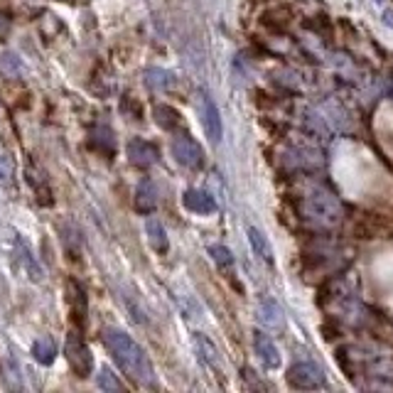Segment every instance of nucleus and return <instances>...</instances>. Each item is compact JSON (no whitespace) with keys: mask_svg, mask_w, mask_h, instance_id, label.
<instances>
[{"mask_svg":"<svg viewBox=\"0 0 393 393\" xmlns=\"http://www.w3.org/2000/svg\"><path fill=\"white\" fill-rule=\"evenodd\" d=\"M62 241H64L66 248L71 251V258H76V253H79V246H81V238H79V231H76L74 224H66V227L62 229Z\"/></svg>","mask_w":393,"mask_h":393,"instance_id":"19","label":"nucleus"},{"mask_svg":"<svg viewBox=\"0 0 393 393\" xmlns=\"http://www.w3.org/2000/svg\"><path fill=\"white\" fill-rule=\"evenodd\" d=\"M10 32V17L6 15V10H0V40Z\"/></svg>","mask_w":393,"mask_h":393,"instance_id":"24","label":"nucleus"},{"mask_svg":"<svg viewBox=\"0 0 393 393\" xmlns=\"http://www.w3.org/2000/svg\"><path fill=\"white\" fill-rule=\"evenodd\" d=\"M66 305H69L71 320H74L76 324H84L86 322V290L79 280H74V278L66 280Z\"/></svg>","mask_w":393,"mask_h":393,"instance_id":"5","label":"nucleus"},{"mask_svg":"<svg viewBox=\"0 0 393 393\" xmlns=\"http://www.w3.org/2000/svg\"><path fill=\"white\" fill-rule=\"evenodd\" d=\"M202 123H204V131H207L209 141L219 143L222 138V118H219V111L209 99H204V106H202Z\"/></svg>","mask_w":393,"mask_h":393,"instance_id":"7","label":"nucleus"},{"mask_svg":"<svg viewBox=\"0 0 393 393\" xmlns=\"http://www.w3.org/2000/svg\"><path fill=\"white\" fill-rule=\"evenodd\" d=\"M256 347H258V352H261V359L268 366H278V362H280V359H278V352L266 337H256Z\"/></svg>","mask_w":393,"mask_h":393,"instance_id":"18","label":"nucleus"},{"mask_svg":"<svg viewBox=\"0 0 393 393\" xmlns=\"http://www.w3.org/2000/svg\"><path fill=\"white\" fill-rule=\"evenodd\" d=\"M157 207V190L150 180H143L136 190V209L143 214H150Z\"/></svg>","mask_w":393,"mask_h":393,"instance_id":"8","label":"nucleus"},{"mask_svg":"<svg viewBox=\"0 0 393 393\" xmlns=\"http://www.w3.org/2000/svg\"><path fill=\"white\" fill-rule=\"evenodd\" d=\"M128 160L136 167H150L157 162V148L148 141H131L128 143Z\"/></svg>","mask_w":393,"mask_h":393,"instance_id":"6","label":"nucleus"},{"mask_svg":"<svg viewBox=\"0 0 393 393\" xmlns=\"http://www.w3.org/2000/svg\"><path fill=\"white\" fill-rule=\"evenodd\" d=\"M290 376H303V381H298V388H317L324 386V378L320 373V369L308 366V364H295L290 369Z\"/></svg>","mask_w":393,"mask_h":393,"instance_id":"10","label":"nucleus"},{"mask_svg":"<svg viewBox=\"0 0 393 393\" xmlns=\"http://www.w3.org/2000/svg\"><path fill=\"white\" fill-rule=\"evenodd\" d=\"M15 253H17V261H20L22 271H25V276L30 278L32 283L45 280V268H42V263L35 258L32 248L27 246V241H22V236L15 238Z\"/></svg>","mask_w":393,"mask_h":393,"instance_id":"4","label":"nucleus"},{"mask_svg":"<svg viewBox=\"0 0 393 393\" xmlns=\"http://www.w3.org/2000/svg\"><path fill=\"white\" fill-rule=\"evenodd\" d=\"M185 207L196 214H212L214 209H217L212 202V196L204 194V192H196V190H190L185 194Z\"/></svg>","mask_w":393,"mask_h":393,"instance_id":"11","label":"nucleus"},{"mask_svg":"<svg viewBox=\"0 0 393 393\" xmlns=\"http://www.w3.org/2000/svg\"><path fill=\"white\" fill-rule=\"evenodd\" d=\"M64 357H66V362H69L71 371H74L76 376H81V378L89 376L91 369H94V357H91L89 347L84 344V339H81V334L76 332V329H71V332L66 334Z\"/></svg>","mask_w":393,"mask_h":393,"instance_id":"2","label":"nucleus"},{"mask_svg":"<svg viewBox=\"0 0 393 393\" xmlns=\"http://www.w3.org/2000/svg\"><path fill=\"white\" fill-rule=\"evenodd\" d=\"M155 121L160 128L172 131V128H177V123H180V113L170 106H155Z\"/></svg>","mask_w":393,"mask_h":393,"instance_id":"15","label":"nucleus"},{"mask_svg":"<svg viewBox=\"0 0 393 393\" xmlns=\"http://www.w3.org/2000/svg\"><path fill=\"white\" fill-rule=\"evenodd\" d=\"M170 79H172V76L167 74V71H162V69H148L145 71V84L150 86V89H155V91L167 89V86H170Z\"/></svg>","mask_w":393,"mask_h":393,"instance_id":"17","label":"nucleus"},{"mask_svg":"<svg viewBox=\"0 0 393 393\" xmlns=\"http://www.w3.org/2000/svg\"><path fill=\"white\" fill-rule=\"evenodd\" d=\"M96 383H99V388H101V391H121V388H123V383L118 381L116 373H113L111 369H106V366L96 373Z\"/></svg>","mask_w":393,"mask_h":393,"instance_id":"16","label":"nucleus"},{"mask_svg":"<svg viewBox=\"0 0 393 393\" xmlns=\"http://www.w3.org/2000/svg\"><path fill=\"white\" fill-rule=\"evenodd\" d=\"M91 145L99 148V150L106 152V155H111L113 148H116V141H113V133L108 131V128L99 126L96 131H91Z\"/></svg>","mask_w":393,"mask_h":393,"instance_id":"14","label":"nucleus"},{"mask_svg":"<svg viewBox=\"0 0 393 393\" xmlns=\"http://www.w3.org/2000/svg\"><path fill=\"white\" fill-rule=\"evenodd\" d=\"M248 234H251V243H253V248H256V251L261 253V256L266 258V261H271V248L266 246V241H263L261 234H258L256 229H251V231H248Z\"/></svg>","mask_w":393,"mask_h":393,"instance_id":"21","label":"nucleus"},{"mask_svg":"<svg viewBox=\"0 0 393 393\" xmlns=\"http://www.w3.org/2000/svg\"><path fill=\"white\" fill-rule=\"evenodd\" d=\"M13 172H15V165L8 155H0V182H10Z\"/></svg>","mask_w":393,"mask_h":393,"instance_id":"22","label":"nucleus"},{"mask_svg":"<svg viewBox=\"0 0 393 393\" xmlns=\"http://www.w3.org/2000/svg\"><path fill=\"white\" fill-rule=\"evenodd\" d=\"M145 234H148V241L150 246L155 248L157 253H165L167 251V234L162 229V224L157 219H148L145 222Z\"/></svg>","mask_w":393,"mask_h":393,"instance_id":"13","label":"nucleus"},{"mask_svg":"<svg viewBox=\"0 0 393 393\" xmlns=\"http://www.w3.org/2000/svg\"><path fill=\"white\" fill-rule=\"evenodd\" d=\"M32 357H35V362L42 364V366H50V364L57 359V342L50 337V334L35 339V344H32Z\"/></svg>","mask_w":393,"mask_h":393,"instance_id":"9","label":"nucleus"},{"mask_svg":"<svg viewBox=\"0 0 393 393\" xmlns=\"http://www.w3.org/2000/svg\"><path fill=\"white\" fill-rule=\"evenodd\" d=\"M194 347L196 349H204V362H209V364L217 362V349H214L204 337H199V334H196V337H194Z\"/></svg>","mask_w":393,"mask_h":393,"instance_id":"20","label":"nucleus"},{"mask_svg":"<svg viewBox=\"0 0 393 393\" xmlns=\"http://www.w3.org/2000/svg\"><path fill=\"white\" fill-rule=\"evenodd\" d=\"M209 253H212V258L219 263V266H231V253H229L224 246H212Z\"/></svg>","mask_w":393,"mask_h":393,"instance_id":"23","label":"nucleus"},{"mask_svg":"<svg viewBox=\"0 0 393 393\" xmlns=\"http://www.w3.org/2000/svg\"><path fill=\"white\" fill-rule=\"evenodd\" d=\"M101 342L106 347V352L111 354V359L116 362V366L133 383H138V386H152V381H155L152 364L148 359V354L143 352V347L131 334L116 327H106L101 332Z\"/></svg>","mask_w":393,"mask_h":393,"instance_id":"1","label":"nucleus"},{"mask_svg":"<svg viewBox=\"0 0 393 393\" xmlns=\"http://www.w3.org/2000/svg\"><path fill=\"white\" fill-rule=\"evenodd\" d=\"M172 155H175L177 162L185 165V167H199L204 162L202 148L196 145V143L187 136L175 138V143H172Z\"/></svg>","mask_w":393,"mask_h":393,"instance_id":"3","label":"nucleus"},{"mask_svg":"<svg viewBox=\"0 0 393 393\" xmlns=\"http://www.w3.org/2000/svg\"><path fill=\"white\" fill-rule=\"evenodd\" d=\"M25 66H22V59L15 55V52H0V76L6 79H20Z\"/></svg>","mask_w":393,"mask_h":393,"instance_id":"12","label":"nucleus"}]
</instances>
